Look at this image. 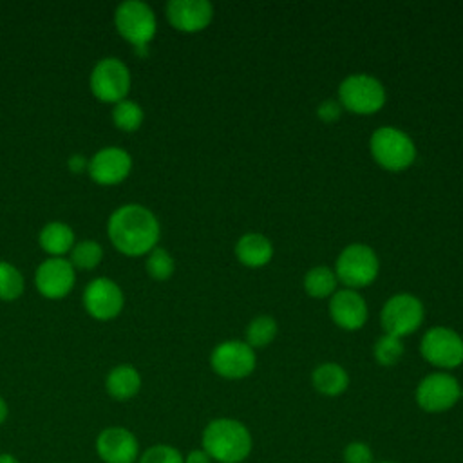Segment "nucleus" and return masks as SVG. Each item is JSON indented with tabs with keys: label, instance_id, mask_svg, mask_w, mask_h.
I'll return each mask as SVG.
<instances>
[{
	"label": "nucleus",
	"instance_id": "f257e3e1",
	"mask_svg": "<svg viewBox=\"0 0 463 463\" xmlns=\"http://www.w3.org/2000/svg\"><path fill=\"white\" fill-rule=\"evenodd\" d=\"M107 233L118 251L128 257H139L157 246L161 228L157 217L148 208L130 203L110 213Z\"/></svg>",
	"mask_w": 463,
	"mask_h": 463
},
{
	"label": "nucleus",
	"instance_id": "f03ea898",
	"mask_svg": "<svg viewBox=\"0 0 463 463\" xmlns=\"http://www.w3.org/2000/svg\"><path fill=\"white\" fill-rule=\"evenodd\" d=\"M201 449L217 463H242L253 449L250 429L233 418L212 420L201 434Z\"/></svg>",
	"mask_w": 463,
	"mask_h": 463
},
{
	"label": "nucleus",
	"instance_id": "7ed1b4c3",
	"mask_svg": "<svg viewBox=\"0 0 463 463\" xmlns=\"http://www.w3.org/2000/svg\"><path fill=\"white\" fill-rule=\"evenodd\" d=\"M371 154L374 161L391 172L409 168L416 159L412 139L396 127H380L371 136Z\"/></svg>",
	"mask_w": 463,
	"mask_h": 463
},
{
	"label": "nucleus",
	"instance_id": "20e7f679",
	"mask_svg": "<svg viewBox=\"0 0 463 463\" xmlns=\"http://www.w3.org/2000/svg\"><path fill=\"white\" fill-rule=\"evenodd\" d=\"M114 25L123 40L136 49H145L156 36L157 20L148 4L125 0L114 11Z\"/></svg>",
	"mask_w": 463,
	"mask_h": 463
},
{
	"label": "nucleus",
	"instance_id": "39448f33",
	"mask_svg": "<svg viewBox=\"0 0 463 463\" xmlns=\"http://www.w3.org/2000/svg\"><path fill=\"white\" fill-rule=\"evenodd\" d=\"M380 269L378 257L373 248L362 242H354L345 246L335 266V275L340 282H344L349 289L369 286Z\"/></svg>",
	"mask_w": 463,
	"mask_h": 463
},
{
	"label": "nucleus",
	"instance_id": "423d86ee",
	"mask_svg": "<svg viewBox=\"0 0 463 463\" xmlns=\"http://www.w3.org/2000/svg\"><path fill=\"white\" fill-rule=\"evenodd\" d=\"M89 83L96 99L116 105L127 99L132 78L128 67L119 58L109 56L94 65Z\"/></svg>",
	"mask_w": 463,
	"mask_h": 463
},
{
	"label": "nucleus",
	"instance_id": "0eeeda50",
	"mask_svg": "<svg viewBox=\"0 0 463 463\" xmlns=\"http://www.w3.org/2000/svg\"><path fill=\"white\" fill-rule=\"evenodd\" d=\"M338 101L354 114H373L383 107L385 89L369 74H351L338 87Z\"/></svg>",
	"mask_w": 463,
	"mask_h": 463
},
{
	"label": "nucleus",
	"instance_id": "6e6552de",
	"mask_svg": "<svg viewBox=\"0 0 463 463\" xmlns=\"http://www.w3.org/2000/svg\"><path fill=\"white\" fill-rule=\"evenodd\" d=\"M463 398V387L449 373L427 374L416 387V403L425 412H445Z\"/></svg>",
	"mask_w": 463,
	"mask_h": 463
},
{
	"label": "nucleus",
	"instance_id": "1a4fd4ad",
	"mask_svg": "<svg viewBox=\"0 0 463 463\" xmlns=\"http://www.w3.org/2000/svg\"><path fill=\"white\" fill-rule=\"evenodd\" d=\"M380 322L387 335H392L398 338L407 336L421 326L423 304L420 302V298L409 293L394 295L383 304L380 313Z\"/></svg>",
	"mask_w": 463,
	"mask_h": 463
},
{
	"label": "nucleus",
	"instance_id": "9d476101",
	"mask_svg": "<svg viewBox=\"0 0 463 463\" xmlns=\"http://www.w3.org/2000/svg\"><path fill=\"white\" fill-rule=\"evenodd\" d=\"M421 356L439 367L454 369L463 364V338L450 327H430L420 342Z\"/></svg>",
	"mask_w": 463,
	"mask_h": 463
},
{
	"label": "nucleus",
	"instance_id": "9b49d317",
	"mask_svg": "<svg viewBox=\"0 0 463 463\" xmlns=\"http://www.w3.org/2000/svg\"><path fill=\"white\" fill-rule=\"evenodd\" d=\"M94 450L103 463H137L141 454L136 434L123 425L101 429L94 439Z\"/></svg>",
	"mask_w": 463,
	"mask_h": 463
},
{
	"label": "nucleus",
	"instance_id": "f8f14e48",
	"mask_svg": "<svg viewBox=\"0 0 463 463\" xmlns=\"http://www.w3.org/2000/svg\"><path fill=\"white\" fill-rule=\"evenodd\" d=\"M255 351L241 340H226L215 345L210 354L212 369L226 380H241L255 369Z\"/></svg>",
	"mask_w": 463,
	"mask_h": 463
},
{
	"label": "nucleus",
	"instance_id": "ddd939ff",
	"mask_svg": "<svg viewBox=\"0 0 463 463\" xmlns=\"http://www.w3.org/2000/svg\"><path fill=\"white\" fill-rule=\"evenodd\" d=\"M81 300L87 313L101 322L116 318L125 304L121 288L107 277H98L90 280L83 289Z\"/></svg>",
	"mask_w": 463,
	"mask_h": 463
},
{
	"label": "nucleus",
	"instance_id": "4468645a",
	"mask_svg": "<svg viewBox=\"0 0 463 463\" xmlns=\"http://www.w3.org/2000/svg\"><path fill=\"white\" fill-rule=\"evenodd\" d=\"M76 282V271L71 260L63 257H49L45 259L34 273V284L40 295L45 298L56 300L63 298L71 293Z\"/></svg>",
	"mask_w": 463,
	"mask_h": 463
},
{
	"label": "nucleus",
	"instance_id": "2eb2a0df",
	"mask_svg": "<svg viewBox=\"0 0 463 463\" xmlns=\"http://www.w3.org/2000/svg\"><path fill=\"white\" fill-rule=\"evenodd\" d=\"M132 170V157L127 150L118 146H105L89 159V175L94 183L103 186L119 184Z\"/></svg>",
	"mask_w": 463,
	"mask_h": 463
},
{
	"label": "nucleus",
	"instance_id": "dca6fc26",
	"mask_svg": "<svg viewBox=\"0 0 463 463\" xmlns=\"http://www.w3.org/2000/svg\"><path fill=\"white\" fill-rule=\"evenodd\" d=\"M165 11L170 25L181 33H199L213 18V7L206 0H170Z\"/></svg>",
	"mask_w": 463,
	"mask_h": 463
},
{
	"label": "nucleus",
	"instance_id": "f3484780",
	"mask_svg": "<svg viewBox=\"0 0 463 463\" xmlns=\"http://www.w3.org/2000/svg\"><path fill=\"white\" fill-rule=\"evenodd\" d=\"M329 313L336 326L347 331L360 329L367 320V306L354 289L335 291L329 300Z\"/></svg>",
	"mask_w": 463,
	"mask_h": 463
},
{
	"label": "nucleus",
	"instance_id": "a211bd4d",
	"mask_svg": "<svg viewBox=\"0 0 463 463\" xmlns=\"http://www.w3.org/2000/svg\"><path fill=\"white\" fill-rule=\"evenodd\" d=\"M105 389L112 400L128 402L141 389V374L130 364L116 365L109 371V374L105 378Z\"/></svg>",
	"mask_w": 463,
	"mask_h": 463
},
{
	"label": "nucleus",
	"instance_id": "6ab92c4d",
	"mask_svg": "<svg viewBox=\"0 0 463 463\" xmlns=\"http://www.w3.org/2000/svg\"><path fill=\"white\" fill-rule=\"evenodd\" d=\"M235 255L241 264L248 268H260L268 264L273 257L271 241L257 232L244 233L235 244Z\"/></svg>",
	"mask_w": 463,
	"mask_h": 463
},
{
	"label": "nucleus",
	"instance_id": "aec40b11",
	"mask_svg": "<svg viewBox=\"0 0 463 463\" xmlns=\"http://www.w3.org/2000/svg\"><path fill=\"white\" fill-rule=\"evenodd\" d=\"M311 383L317 389V392L333 398V396H340L347 389L349 374L342 365L335 362H326L315 367L311 374Z\"/></svg>",
	"mask_w": 463,
	"mask_h": 463
},
{
	"label": "nucleus",
	"instance_id": "412c9836",
	"mask_svg": "<svg viewBox=\"0 0 463 463\" xmlns=\"http://www.w3.org/2000/svg\"><path fill=\"white\" fill-rule=\"evenodd\" d=\"M38 242L40 248L49 253L51 257H61L65 253H69L72 250L74 242V232L69 224L60 222V221H52L47 222L38 235Z\"/></svg>",
	"mask_w": 463,
	"mask_h": 463
},
{
	"label": "nucleus",
	"instance_id": "4be33fe9",
	"mask_svg": "<svg viewBox=\"0 0 463 463\" xmlns=\"http://www.w3.org/2000/svg\"><path fill=\"white\" fill-rule=\"evenodd\" d=\"M336 282H338V279L333 269H329L326 266H317L306 273L304 289L307 295H311L315 298H324V297H329L335 293Z\"/></svg>",
	"mask_w": 463,
	"mask_h": 463
},
{
	"label": "nucleus",
	"instance_id": "5701e85b",
	"mask_svg": "<svg viewBox=\"0 0 463 463\" xmlns=\"http://www.w3.org/2000/svg\"><path fill=\"white\" fill-rule=\"evenodd\" d=\"M145 119V112L139 103L132 99H123L112 109V123L123 132H136Z\"/></svg>",
	"mask_w": 463,
	"mask_h": 463
},
{
	"label": "nucleus",
	"instance_id": "b1692460",
	"mask_svg": "<svg viewBox=\"0 0 463 463\" xmlns=\"http://www.w3.org/2000/svg\"><path fill=\"white\" fill-rule=\"evenodd\" d=\"M103 259V248L98 241H80L71 250V264L78 269H94Z\"/></svg>",
	"mask_w": 463,
	"mask_h": 463
},
{
	"label": "nucleus",
	"instance_id": "393cba45",
	"mask_svg": "<svg viewBox=\"0 0 463 463\" xmlns=\"http://www.w3.org/2000/svg\"><path fill=\"white\" fill-rule=\"evenodd\" d=\"M277 335V322L273 317L269 315H260L257 318H253L248 324L246 329V344L255 349V347H264L269 342H273Z\"/></svg>",
	"mask_w": 463,
	"mask_h": 463
},
{
	"label": "nucleus",
	"instance_id": "a878e982",
	"mask_svg": "<svg viewBox=\"0 0 463 463\" xmlns=\"http://www.w3.org/2000/svg\"><path fill=\"white\" fill-rule=\"evenodd\" d=\"M24 275L13 264L0 260V300H16L24 293Z\"/></svg>",
	"mask_w": 463,
	"mask_h": 463
},
{
	"label": "nucleus",
	"instance_id": "bb28decb",
	"mask_svg": "<svg viewBox=\"0 0 463 463\" xmlns=\"http://www.w3.org/2000/svg\"><path fill=\"white\" fill-rule=\"evenodd\" d=\"M174 269H175L174 257L166 250L156 246L148 253V257H146V271H148V275L154 280H168L174 275Z\"/></svg>",
	"mask_w": 463,
	"mask_h": 463
},
{
	"label": "nucleus",
	"instance_id": "cd10ccee",
	"mask_svg": "<svg viewBox=\"0 0 463 463\" xmlns=\"http://www.w3.org/2000/svg\"><path fill=\"white\" fill-rule=\"evenodd\" d=\"M403 356V342L392 335H382L374 344V358L380 365H394Z\"/></svg>",
	"mask_w": 463,
	"mask_h": 463
},
{
	"label": "nucleus",
	"instance_id": "c85d7f7f",
	"mask_svg": "<svg viewBox=\"0 0 463 463\" xmlns=\"http://www.w3.org/2000/svg\"><path fill=\"white\" fill-rule=\"evenodd\" d=\"M184 454L168 443H156L141 450L137 463H183Z\"/></svg>",
	"mask_w": 463,
	"mask_h": 463
},
{
	"label": "nucleus",
	"instance_id": "c756f323",
	"mask_svg": "<svg viewBox=\"0 0 463 463\" xmlns=\"http://www.w3.org/2000/svg\"><path fill=\"white\" fill-rule=\"evenodd\" d=\"M344 463H374L373 449L365 441H349L342 450Z\"/></svg>",
	"mask_w": 463,
	"mask_h": 463
},
{
	"label": "nucleus",
	"instance_id": "7c9ffc66",
	"mask_svg": "<svg viewBox=\"0 0 463 463\" xmlns=\"http://www.w3.org/2000/svg\"><path fill=\"white\" fill-rule=\"evenodd\" d=\"M317 114L322 121L326 123H331V121H336L342 114V105L338 99H324L318 109H317Z\"/></svg>",
	"mask_w": 463,
	"mask_h": 463
},
{
	"label": "nucleus",
	"instance_id": "2f4dec72",
	"mask_svg": "<svg viewBox=\"0 0 463 463\" xmlns=\"http://www.w3.org/2000/svg\"><path fill=\"white\" fill-rule=\"evenodd\" d=\"M183 463H213V461L203 449H192L184 454Z\"/></svg>",
	"mask_w": 463,
	"mask_h": 463
},
{
	"label": "nucleus",
	"instance_id": "473e14b6",
	"mask_svg": "<svg viewBox=\"0 0 463 463\" xmlns=\"http://www.w3.org/2000/svg\"><path fill=\"white\" fill-rule=\"evenodd\" d=\"M69 168L72 174H81L89 168V161L81 154H74L69 157Z\"/></svg>",
	"mask_w": 463,
	"mask_h": 463
},
{
	"label": "nucleus",
	"instance_id": "72a5a7b5",
	"mask_svg": "<svg viewBox=\"0 0 463 463\" xmlns=\"http://www.w3.org/2000/svg\"><path fill=\"white\" fill-rule=\"evenodd\" d=\"M7 416H9V405H7L5 398L0 394V425H2V423H5Z\"/></svg>",
	"mask_w": 463,
	"mask_h": 463
},
{
	"label": "nucleus",
	"instance_id": "f704fd0d",
	"mask_svg": "<svg viewBox=\"0 0 463 463\" xmlns=\"http://www.w3.org/2000/svg\"><path fill=\"white\" fill-rule=\"evenodd\" d=\"M0 463H20V459L11 452H0Z\"/></svg>",
	"mask_w": 463,
	"mask_h": 463
},
{
	"label": "nucleus",
	"instance_id": "c9c22d12",
	"mask_svg": "<svg viewBox=\"0 0 463 463\" xmlns=\"http://www.w3.org/2000/svg\"><path fill=\"white\" fill-rule=\"evenodd\" d=\"M380 463H394V461H380Z\"/></svg>",
	"mask_w": 463,
	"mask_h": 463
}]
</instances>
